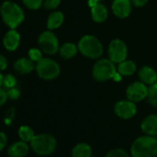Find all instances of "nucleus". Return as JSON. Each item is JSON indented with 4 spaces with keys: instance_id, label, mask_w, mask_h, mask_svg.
Instances as JSON below:
<instances>
[{
    "instance_id": "obj_1",
    "label": "nucleus",
    "mask_w": 157,
    "mask_h": 157,
    "mask_svg": "<svg viewBox=\"0 0 157 157\" xmlns=\"http://www.w3.org/2000/svg\"><path fill=\"white\" fill-rule=\"evenodd\" d=\"M0 15L4 23L10 29H17L24 21L25 14L23 10L14 1H5L0 7Z\"/></svg>"
},
{
    "instance_id": "obj_2",
    "label": "nucleus",
    "mask_w": 157,
    "mask_h": 157,
    "mask_svg": "<svg viewBox=\"0 0 157 157\" xmlns=\"http://www.w3.org/2000/svg\"><path fill=\"white\" fill-rule=\"evenodd\" d=\"M130 153L132 157H156L157 139L150 135L137 138L131 144Z\"/></svg>"
},
{
    "instance_id": "obj_3",
    "label": "nucleus",
    "mask_w": 157,
    "mask_h": 157,
    "mask_svg": "<svg viewBox=\"0 0 157 157\" xmlns=\"http://www.w3.org/2000/svg\"><path fill=\"white\" fill-rule=\"evenodd\" d=\"M78 48L82 56L91 59H99L104 53V46L101 41L94 35H83L78 42Z\"/></svg>"
},
{
    "instance_id": "obj_4",
    "label": "nucleus",
    "mask_w": 157,
    "mask_h": 157,
    "mask_svg": "<svg viewBox=\"0 0 157 157\" xmlns=\"http://www.w3.org/2000/svg\"><path fill=\"white\" fill-rule=\"evenodd\" d=\"M117 74V67L116 64L109 58L98 59L92 69V75L96 82H105L115 78Z\"/></svg>"
},
{
    "instance_id": "obj_5",
    "label": "nucleus",
    "mask_w": 157,
    "mask_h": 157,
    "mask_svg": "<svg viewBox=\"0 0 157 157\" xmlns=\"http://www.w3.org/2000/svg\"><path fill=\"white\" fill-rule=\"evenodd\" d=\"M31 148L38 155L46 156L53 153L56 148V140L48 133H41L34 135L30 141Z\"/></svg>"
},
{
    "instance_id": "obj_6",
    "label": "nucleus",
    "mask_w": 157,
    "mask_h": 157,
    "mask_svg": "<svg viewBox=\"0 0 157 157\" xmlns=\"http://www.w3.org/2000/svg\"><path fill=\"white\" fill-rule=\"evenodd\" d=\"M35 70L39 78L45 81H52L60 75L61 68L56 61L43 57L35 64Z\"/></svg>"
},
{
    "instance_id": "obj_7",
    "label": "nucleus",
    "mask_w": 157,
    "mask_h": 157,
    "mask_svg": "<svg viewBox=\"0 0 157 157\" xmlns=\"http://www.w3.org/2000/svg\"><path fill=\"white\" fill-rule=\"evenodd\" d=\"M37 42L40 49L47 55H55L59 51V41L56 35L50 30L43 32L39 35Z\"/></svg>"
},
{
    "instance_id": "obj_8",
    "label": "nucleus",
    "mask_w": 157,
    "mask_h": 157,
    "mask_svg": "<svg viewBox=\"0 0 157 157\" xmlns=\"http://www.w3.org/2000/svg\"><path fill=\"white\" fill-rule=\"evenodd\" d=\"M107 53H108V58L111 61H113L115 64H119L127 59L128 46L123 40L119 38H116L109 43Z\"/></svg>"
},
{
    "instance_id": "obj_9",
    "label": "nucleus",
    "mask_w": 157,
    "mask_h": 157,
    "mask_svg": "<svg viewBox=\"0 0 157 157\" xmlns=\"http://www.w3.org/2000/svg\"><path fill=\"white\" fill-rule=\"evenodd\" d=\"M148 88L149 87L141 81L134 82L131 84H129L126 90L127 98L134 103L140 102L145 98H147Z\"/></svg>"
},
{
    "instance_id": "obj_10",
    "label": "nucleus",
    "mask_w": 157,
    "mask_h": 157,
    "mask_svg": "<svg viewBox=\"0 0 157 157\" xmlns=\"http://www.w3.org/2000/svg\"><path fill=\"white\" fill-rule=\"evenodd\" d=\"M115 114L122 119H129L137 113V106L134 102L126 99L117 102L114 105Z\"/></svg>"
},
{
    "instance_id": "obj_11",
    "label": "nucleus",
    "mask_w": 157,
    "mask_h": 157,
    "mask_svg": "<svg viewBox=\"0 0 157 157\" xmlns=\"http://www.w3.org/2000/svg\"><path fill=\"white\" fill-rule=\"evenodd\" d=\"M131 0H113L111 9L113 14L118 19H127L132 11Z\"/></svg>"
},
{
    "instance_id": "obj_12",
    "label": "nucleus",
    "mask_w": 157,
    "mask_h": 157,
    "mask_svg": "<svg viewBox=\"0 0 157 157\" xmlns=\"http://www.w3.org/2000/svg\"><path fill=\"white\" fill-rule=\"evenodd\" d=\"M21 44V34L16 29H10L3 37V45L8 51H15Z\"/></svg>"
},
{
    "instance_id": "obj_13",
    "label": "nucleus",
    "mask_w": 157,
    "mask_h": 157,
    "mask_svg": "<svg viewBox=\"0 0 157 157\" xmlns=\"http://www.w3.org/2000/svg\"><path fill=\"white\" fill-rule=\"evenodd\" d=\"M13 67L17 73L21 75H25L31 73L33 69H35V65L34 62L29 57H21L14 62Z\"/></svg>"
},
{
    "instance_id": "obj_14",
    "label": "nucleus",
    "mask_w": 157,
    "mask_h": 157,
    "mask_svg": "<svg viewBox=\"0 0 157 157\" xmlns=\"http://www.w3.org/2000/svg\"><path fill=\"white\" fill-rule=\"evenodd\" d=\"M91 16L94 22L103 23L108 18V10L103 3L98 2L91 7Z\"/></svg>"
},
{
    "instance_id": "obj_15",
    "label": "nucleus",
    "mask_w": 157,
    "mask_h": 157,
    "mask_svg": "<svg viewBox=\"0 0 157 157\" xmlns=\"http://www.w3.org/2000/svg\"><path fill=\"white\" fill-rule=\"evenodd\" d=\"M29 149L30 147L26 141H16L9 147L8 154L10 157H25L29 152Z\"/></svg>"
},
{
    "instance_id": "obj_16",
    "label": "nucleus",
    "mask_w": 157,
    "mask_h": 157,
    "mask_svg": "<svg viewBox=\"0 0 157 157\" xmlns=\"http://www.w3.org/2000/svg\"><path fill=\"white\" fill-rule=\"evenodd\" d=\"M140 128L146 135H157V115L152 114L144 117L140 124Z\"/></svg>"
},
{
    "instance_id": "obj_17",
    "label": "nucleus",
    "mask_w": 157,
    "mask_h": 157,
    "mask_svg": "<svg viewBox=\"0 0 157 157\" xmlns=\"http://www.w3.org/2000/svg\"><path fill=\"white\" fill-rule=\"evenodd\" d=\"M140 80L146 85H151L157 81V72L149 66H144L139 70Z\"/></svg>"
},
{
    "instance_id": "obj_18",
    "label": "nucleus",
    "mask_w": 157,
    "mask_h": 157,
    "mask_svg": "<svg viewBox=\"0 0 157 157\" xmlns=\"http://www.w3.org/2000/svg\"><path fill=\"white\" fill-rule=\"evenodd\" d=\"M64 21H65L64 14L61 11L55 10L47 18V21H46V28H47V30H50V31L58 29L63 24Z\"/></svg>"
},
{
    "instance_id": "obj_19",
    "label": "nucleus",
    "mask_w": 157,
    "mask_h": 157,
    "mask_svg": "<svg viewBox=\"0 0 157 157\" xmlns=\"http://www.w3.org/2000/svg\"><path fill=\"white\" fill-rule=\"evenodd\" d=\"M78 52V44H75L74 43H65L59 47V55L64 59H71L73 58Z\"/></svg>"
},
{
    "instance_id": "obj_20",
    "label": "nucleus",
    "mask_w": 157,
    "mask_h": 157,
    "mask_svg": "<svg viewBox=\"0 0 157 157\" xmlns=\"http://www.w3.org/2000/svg\"><path fill=\"white\" fill-rule=\"evenodd\" d=\"M117 72L123 77L132 76L137 70V65L132 60H124L121 63L117 64Z\"/></svg>"
},
{
    "instance_id": "obj_21",
    "label": "nucleus",
    "mask_w": 157,
    "mask_h": 157,
    "mask_svg": "<svg viewBox=\"0 0 157 157\" xmlns=\"http://www.w3.org/2000/svg\"><path fill=\"white\" fill-rule=\"evenodd\" d=\"M92 147L86 142H81L72 149L71 155L72 157H92Z\"/></svg>"
},
{
    "instance_id": "obj_22",
    "label": "nucleus",
    "mask_w": 157,
    "mask_h": 157,
    "mask_svg": "<svg viewBox=\"0 0 157 157\" xmlns=\"http://www.w3.org/2000/svg\"><path fill=\"white\" fill-rule=\"evenodd\" d=\"M18 134L21 140L26 142H30L35 135L33 129L29 126H21L18 130Z\"/></svg>"
},
{
    "instance_id": "obj_23",
    "label": "nucleus",
    "mask_w": 157,
    "mask_h": 157,
    "mask_svg": "<svg viewBox=\"0 0 157 157\" xmlns=\"http://www.w3.org/2000/svg\"><path fill=\"white\" fill-rule=\"evenodd\" d=\"M147 99L151 105L157 107V81L153 84L149 86Z\"/></svg>"
},
{
    "instance_id": "obj_24",
    "label": "nucleus",
    "mask_w": 157,
    "mask_h": 157,
    "mask_svg": "<svg viewBox=\"0 0 157 157\" xmlns=\"http://www.w3.org/2000/svg\"><path fill=\"white\" fill-rule=\"evenodd\" d=\"M21 1L24 6L31 10H37L44 4V0H21Z\"/></svg>"
},
{
    "instance_id": "obj_25",
    "label": "nucleus",
    "mask_w": 157,
    "mask_h": 157,
    "mask_svg": "<svg viewBox=\"0 0 157 157\" xmlns=\"http://www.w3.org/2000/svg\"><path fill=\"white\" fill-rule=\"evenodd\" d=\"M17 85V78L15 76L11 74H8L4 76V82H3V86L6 89H10L13 87H16Z\"/></svg>"
},
{
    "instance_id": "obj_26",
    "label": "nucleus",
    "mask_w": 157,
    "mask_h": 157,
    "mask_svg": "<svg viewBox=\"0 0 157 157\" xmlns=\"http://www.w3.org/2000/svg\"><path fill=\"white\" fill-rule=\"evenodd\" d=\"M43 51L39 48H31L28 52V56H29V58L31 60H33V62L37 63L39 60H41L43 58Z\"/></svg>"
},
{
    "instance_id": "obj_27",
    "label": "nucleus",
    "mask_w": 157,
    "mask_h": 157,
    "mask_svg": "<svg viewBox=\"0 0 157 157\" xmlns=\"http://www.w3.org/2000/svg\"><path fill=\"white\" fill-rule=\"evenodd\" d=\"M61 4V0H44L43 7L47 10H55Z\"/></svg>"
},
{
    "instance_id": "obj_28",
    "label": "nucleus",
    "mask_w": 157,
    "mask_h": 157,
    "mask_svg": "<svg viewBox=\"0 0 157 157\" xmlns=\"http://www.w3.org/2000/svg\"><path fill=\"white\" fill-rule=\"evenodd\" d=\"M105 157H129V156L125 150L121 148H116L108 151Z\"/></svg>"
},
{
    "instance_id": "obj_29",
    "label": "nucleus",
    "mask_w": 157,
    "mask_h": 157,
    "mask_svg": "<svg viewBox=\"0 0 157 157\" xmlns=\"http://www.w3.org/2000/svg\"><path fill=\"white\" fill-rule=\"evenodd\" d=\"M8 91V96L10 99H12V100H17L19 99V97L21 96V92L20 90L17 88V87H13V88H10V89H7Z\"/></svg>"
},
{
    "instance_id": "obj_30",
    "label": "nucleus",
    "mask_w": 157,
    "mask_h": 157,
    "mask_svg": "<svg viewBox=\"0 0 157 157\" xmlns=\"http://www.w3.org/2000/svg\"><path fill=\"white\" fill-rule=\"evenodd\" d=\"M8 99H9L8 92L5 89L0 87V107L3 106L6 104V102L8 101Z\"/></svg>"
},
{
    "instance_id": "obj_31",
    "label": "nucleus",
    "mask_w": 157,
    "mask_h": 157,
    "mask_svg": "<svg viewBox=\"0 0 157 157\" xmlns=\"http://www.w3.org/2000/svg\"><path fill=\"white\" fill-rule=\"evenodd\" d=\"M8 143V137L6 133L0 131V151H1Z\"/></svg>"
},
{
    "instance_id": "obj_32",
    "label": "nucleus",
    "mask_w": 157,
    "mask_h": 157,
    "mask_svg": "<svg viewBox=\"0 0 157 157\" xmlns=\"http://www.w3.org/2000/svg\"><path fill=\"white\" fill-rule=\"evenodd\" d=\"M8 65H9V63H8L7 57L0 54V71H3V70L7 69Z\"/></svg>"
},
{
    "instance_id": "obj_33",
    "label": "nucleus",
    "mask_w": 157,
    "mask_h": 157,
    "mask_svg": "<svg viewBox=\"0 0 157 157\" xmlns=\"http://www.w3.org/2000/svg\"><path fill=\"white\" fill-rule=\"evenodd\" d=\"M131 2L134 7L141 8V7H144L149 2V0H131Z\"/></svg>"
},
{
    "instance_id": "obj_34",
    "label": "nucleus",
    "mask_w": 157,
    "mask_h": 157,
    "mask_svg": "<svg viewBox=\"0 0 157 157\" xmlns=\"http://www.w3.org/2000/svg\"><path fill=\"white\" fill-rule=\"evenodd\" d=\"M102 0H88V5H89V7L91 8V7H93L94 4H96V3H98V2H101Z\"/></svg>"
},
{
    "instance_id": "obj_35",
    "label": "nucleus",
    "mask_w": 157,
    "mask_h": 157,
    "mask_svg": "<svg viewBox=\"0 0 157 157\" xmlns=\"http://www.w3.org/2000/svg\"><path fill=\"white\" fill-rule=\"evenodd\" d=\"M3 82H4V75L0 71V87L3 86Z\"/></svg>"
},
{
    "instance_id": "obj_36",
    "label": "nucleus",
    "mask_w": 157,
    "mask_h": 157,
    "mask_svg": "<svg viewBox=\"0 0 157 157\" xmlns=\"http://www.w3.org/2000/svg\"><path fill=\"white\" fill-rule=\"evenodd\" d=\"M0 7H1V5H0Z\"/></svg>"
},
{
    "instance_id": "obj_37",
    "label": "nucleus",
    "mask_w": 157,
    "mask_h": 157,
    "mask_svg": "<svg viewBox=\"0 0 157 157\" xmlns=\"http://www.w3.org/2000/svg\"><path fill=\"white\" fill-rule=\"evenodd\" d=\"M156 157H157V156H156Z\"/></svg>"
}]
</instances>
